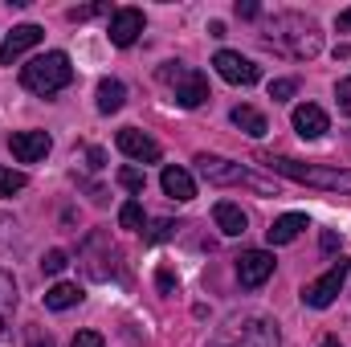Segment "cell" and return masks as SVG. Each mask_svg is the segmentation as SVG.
<instances>
[{"label": "cell", "mask_w": 351, "mask_h": 347, "mask_svg": "<svg viewBox=\"0 0 351 347\" xmlns=\"http://www.w3.org/2000/svg\"><path fill=\"white\" fill-rule=\"evenodd\" d=\"M348 274H351V261L348 258H335V261H331V270H327L323 278H315V282H306V286H302V302H306V307H315V311H327V307L335 302V294L343 290Z\"/></svg>", "instance_id": "cell-7"}, {"label": "cell", "mask_w": 351, "mask_h": 347, "mask_svg": "<svg viewBox=\"0 0 351 347\" xmlns=\"http://www.w3.org/2000/svg\"><path fill=\"white\" fill-rule=\"evenodd\" d=\"M274 254H265V250H250V254H241L237 258V282L245 286V290H258L265 286L269 278H274Z\"/></svg>", "instance_id": "cell-9"}, {"label": "cell", "mask_w": 351, "mask_h": 347, "mask_svg": "<svg viewBox=\"0 0 351 347\" xmlns=\"http://www.w3.org/2000/svg\"><path fill=\"white\" fill-rule=\"evenodd\" d=\"M12 311H16V282H12L8 270H0V331L12 319Z\"/></svg>", "instance_id": "cell-22"}, {"label": "cell", "mask_w": 351, "mask_h": 347, "mask_svg": "<svg viewBox=\"0 0 351 347\" xmlns=\"http://www.w3.org/2000/svg\"><path fill=\"white\" fill-rule=\"evenodd\" d=\"M49 147H53V139L45 131H16V135H8V152H12L16 164H37V160L49 156Z\"/></svg>", "instance_id": "cell-11"}, {"label": "cell", "mask_w": 351, "mask_h": 347, "mask_svg": "<svg viewBox=\"0 0 351 347\" xmlns=\"http://www.w3.org/2000/svg\"><path fill=\"white\" fill-rule=\"evenodd\" d=\"M70 82H74V66H70V53H62V49H49V53L33 58L29 66H21V86L41 98L66 90Z\"/></svg>", "instance_id": "cell-3"}, {"label": "cell", "mask_w": 351, "mask_h": 347, "mask_svg": "<svg viewBox=\"0 0 351 347\" xmlns=\"http://www.w3.org/2000/svg\"><path fill=\"white\" fill-rule=\"evenodd\" d=\"M29 184V176L16 172V168H0V196H12V192H21Z\"/></svg>", "instance_id": "cell-24"}, {"label": "cell", "mask_w": 351, "mask_h": 347, "mask_svg": "<svg viewBox=\"0 0 351 347\" xmlns=\"http://www.w3.org/2000/svg\"><path fill=\"white\" fill-rule=\"evenodd\" d=\"M98 12H102V4H82V8H70L66 16H70V21H90V16H98Z\"/></svg>", "instance_id": "cell-31"}, {"label": "cell", "mask_w": 351, "mask_h": 347, "mask_svg": "<svg viewBox=\"0 0 351 347\" xmlns=\"http://www.w3.org/2000/svg\"><path fill=\"white\" fill-rule=\"evenodd\" d=\"M208 347H282L278 335V323L265 319V315H250V319H233L225 323Z\"/></svg>", "instance_id": "cell-4"}, {"label": "cell", "mask_w": 351, "mask_h": 347, "mask_svg": "<svg viewBox=\"0 0 351 347\" xmlns=\"http://www.w3.org/2000/svg\"><path fill=\"white\" fill-rule=\"evenodd\" d=\"M245 135H254V139H262L265 131H269V123H265V115L258 110V106H233V115H229Z\"/></svg>", "instance_id": "cell-21"}, {"label": "cell", "mask_w": 351, "mask_h": 347, "mask_svg": "<svg viewBox=\"0 0 351 347\" xmlns=\"http://www.w3.org/2000/svg\"><path fill=\"white\" fill-rule=\"evenodd\" d=\"M114 143H119V152L127 156V160H135V164H156L164 152H160V143L152 139V135H143V131H135V127H123L119 135H114Z\"/></svg>", "instance_id": "cell-12"}, {"label": "cell", "mask_w": 351, "mask_h": 347, "mask_svg": "<svg viewBox=\"0 0 351 347\" xmlns=\"http://www.w3.org/2000/svg\"><path fill=\"white\" fill-rule=\"evenodd\" d=\"M119 225H123V229H143V204H139V200H127V204L119 208Z\"/></svg>", "instance_id": "cell-23"}, {"label": "cell", "mask_w": 351, "mask_h": 347, "mask_svg": "<svg viewBox=\"0 0 351 347\" xmlns=\"http://www.w3.org/2000/svg\"><path fill=\"white\" fill-rule=\"evenodd\" d=\"M323 250H339V237H335V233H331V229H327V233H323Z\"/></svg>", "instance_id": "cell-37"}, {"label": "cell", "mask_w": 351, "mask_h": 347, "mask_svg": "<svg viewBox=\"0 0 351 347\" xmlns=\"http://www.w3.org/2000/svg\"><path fill=\"white\" fill-rule=\"evenodd\" d=\"M78 302H82V286H78V282H58V286L45 290V307H49V311H70V307H78Z\"/></svg>", "instance_id": "cell-19"}, {"label": "cell", "mask_w": 351, "mask_h": 347, "mask_svg": "<svg viewBox=\"0 0 351 347\" xmlns=\"http://www.w3.org/2000/svg\"><path fill=\"white\" fill-rule=\"evenodd\" d=\"M335 102H339V110L351 119V78H339V86H335Z\"/></svg>", "instance_id": "cell-28"}, {"label": "cell", "mask_w": 351, "mask_h": 347, "mask_svg": "<svg viewBox=\"0 0 351 347\" xmlns=\"http://www.w3.org/2000/svg\"><path fill=\"white\" fill-rule=\"evenodd\" d=\"M41 37H45L41 25H16V29L0 41V66H12L21 53H29L33 45H41Z\"/></svg>", "instance_id": "cell-14"}, {"label": "cell", "mask_w": 351, "mask_h": 347, "mask_svg": "<svg viewBox=\"0 0 351 347\" xmlns=\"http://www.w3.org/2000/svg\"><path fill=\"white\" fill-rule=\"evenodd\" d=\"M258 12H262V8H258L254 0H245V4H237V16H241V21H254Z\"/></svg>", "instance_id": "cell-33"}, {"label": "cell", "mask_w": 351, "mask_h": 347, "mask_svg": "<svg viewBox=\"0 0 351 347\" xmlns=\"http://www.w3.org/2000/svg\"><path fill=\"white\" fill-rule=\"evenodd\" d=\"M290 123H294V131H298L302 139H319V135H327V131H331V119H327V110H323V106H315V102H302V106H294Z\"/></svg>", "instance_id": "cell-15"}, {"label": "cell", "mask_w": 351, "mask_h": 347, "mask_svg": "<svg viewBox=\"0 0 351 347\" xmlns=\"http://www.w3.org/2000/svg\"><path fill=\"white\" fill-rule=\"evenodd\" d=\"M265 45H274V49H282V53H290L298 62H311L323 49V33L302 12H278L265 25Z\"/></svg>", "instance_id": "cell-1"}, {"label": "cell", "mask_w": 351, "mask_h": 347, "mask_svg": "<svg viewBox=\"0 0 351 347\" xmlns=\"http://www.w3.org/2000/svg\"><path fill=\"white\" fill-rule=\"evenodd\" d=\"M294 90H298L294 78H278V82H269V98L274 102H286V98H294Z\"/></svg>", "instance_id": "cell-27"}, {"label": "cell", "mask_w": 351, "mask_h": 347, "mask_svg": "<svg viewBox=\"0 0 351 347\" xmlns=\"http://www.w3.org/2000/svg\"><path fill=\"white\" fill-rule=\"evenodd\" d=\"M269 172L286 176L294 184H311V188H327V192H351V168H331V164H302L290 156H258Z\"/></svg>", "instance_id": "cell-2"}, {"label": "cell", "mask_w": 351, "mask_h": 347, "mask_svg": "<svg viewBox=\"0 0 351 347\" xmlns=\"http://www.w3.org/2000/svg\"><path fill=\"white\" fill-rule=\"evenodd\" d=\"M335 25H339V33H351V8L339 12V21H335Z\"/></svg>", "instance_id": "cell-35"}, {"label": "cell", "mask_w": 351, "mask_h": 347, "mask_svg": "<svg viewBox=\"0 0 351 347\" xmlns=\"http://www.w3.org/2000/svg\"><path fill=\"white\" fill-rule=\"evenodd\" d=\"M156 282H160V290H164V294H176V274H172V270H160V274H156Z\"/></svg>", "instance_id": "cell-32"}, {"label": "cell", "mask_w": 351, "mask_h": 347, "mask_svg": "<svg viewBox=\"0 0 351 347\" xmlns=\"http://www.w3.org/2000/svg\"><path fill=\"white\" fill-rule=\"evenodd\" d=\"M143 12L139 8H119V12H110V45H119V49H127V45H135L139 41V33H143Z\"/></svg>", "instance_id": "cell-13"}, {"label": "cell", "mask_w": 351, "mask_h": 347, "mask_svg": "<svg viewBox=\"0 0 351 347\" xmlns=\"http://www.w3.org/2000/svg\"><path fill=\"white\" fill-rule=\"evenodd\" d=\"M86 160H90V168H102V164H106L102 147H86Z\"/></svg>", "instance_id": "cell-34"}, {"label": "cell", "mask_w": 351, "mask_h": 347, "mask_svg": "<svg viewBox=\"0 0 351 347\" xmlns=\"http://www.w3.org/2000/svg\"><path fill=\"white\" fill-rule=\"evenodd\" d=\"M29 347H58V344H53V335H33Z\"/></svg>", "instance_id": "cell-36"}, {"label": "cell", "mask_w": 351, "mask_h": 347, "mask_svg": "<svg viewBox=\"0 0 351 347\" xmlns=\"http://www.w3.org/2000/svg\"><path fill=\"white\" fill-rule=\"evenodd\" d=\"M119 184H123L127 192H143V188H147V176L139 172V168H131V164H127V168H119Z\"/></svg>", "instance_id": "cell-26"}, {"label": "cell", "mask_w": 351, "mask_h": 347, "mask_svg": "<svg viewBox=\"0 0 351 347\" xmlns=\"http://www.w3.org/2000/svg\"><path fill=\"white\" fill-rule=\"evenodd\" d=\"M176 229H180V225H172V221H156V229L147 233V241H164V237H172Z\"/></svg>", "instance_id": "cell-30"}, {"label": "cell", "mask_w": 351, "mask_h": 347, "mask_svg": "<svg viewBox=\"0 0 351 347\" xmlns=\"http://www.w3.org/2000/svg\"><path fill=\"white\" fill-rule=\"evenodd\" d=\"M82 265H86V274L94 282H110L119 274V254H114L106 233H90L82 241Z\"/></svg>", "instance_id": "cell-8"}, {"label": "cell", "mask_w": 351, "mask_h": 347, "mask_svg": "<svg viewBox=\"0 0 351 347\" xmlns=\"http://www.w3.org/2000/svg\"><path fill=\"white\" fill-rule=\"evenodd\" d=\"M160 82H164V86H172L176 102H180L184 110H192V106L208 102V78H204L200 70L184 66V62H164V66H160Z\"/></svg>", "instance_id": "cell-6"}, {"label": "cell", "mask_w": 351, "mask_h": 347, "mask_svg": "<svg viewBox=\"0 0 351 347\" xmlns=\"http://www.w3.org/2000/svg\"><path fill=\"white\" fill-rule=\"evenodd\" d=\"M302 229H306V213H286V217H278V221L265 229V241H269V246H290Z\"/></svg>", "instance_id": "cell-17"}, {"label": "cell", "mask_w": 351, "mask_h": 347, "mask_svg": "<svg viewBox=\"0 0 351 347\" xmlns=\"http://www.w3.org/2000/svg\"><path fill=\"white\" fill-rule=\"evenodd\" d=\"M319 347H343V344H339V339H323Z\"/></svg>", "instance_id": "cell-38"}, {"label": "cell", "mask_w": 351, "mask_h": 347, "mask_svg": "<svg viewBox=\"0 0 351 347\" xmlns=\"http://www.w3.org/2000/svg\"><path fill=\"white\" fill-rule=\"evenodd\" d=\"M213 221H217V229H221L225 237H241L245 225H250V217H245L241 204H233V200H217V204H213Z\"/></svg>", "instance_id": "cell-16"}, {"label": "cell", "mask_w": 351, "mask_h": 347, "mask_svg": "<svg viewBox=\"0 0 351 347\" xmlns=\"http://www.w3.org/2000/svg\"><path fill=\"white\" fill-rule=\"evenodd\" d=\"M160 184H164V192H168L172 200H192V196H196V180L184 172V168H176V164H168V168H164Z\"/></svg>", "instance_id": "cell-18"}, {"label": "cell", "mask_w": 351, "mask_h": 347, "mask_svg": "<svg viewBox=\"0 0 351 347\" xmlns=\"http://www.w3.org/2000/svg\"><path fill=\"white\" fill-rule=\"evenodd\" d=\"M123 102H127V86H123L119 78H102V82H98V110H102V115L123 110Z\"/></svg>", "instance_id": "cell-20"}, {"label": "cell", "mask_w": 351, "mask_h": 347, "mask_svg": "<svg viewBox=\"0 0 351 347\" xmlns=\"http://www.w3.org/2000/svg\"><path fill=\"white\" fill-rule=\"evenodd\" d=\"M66 265H70V254H66V250H49V254L41 258V274H49V278H58V274H62Z\"/></svg>", "instance_id": "cell-25"}, {"label": "cell", "mask_w": 351, "mask_h": 347, "mask_svg": "<svg viewBox=\"0 0 351 347\" xmlns=\"http://www.w3.org/2000/svg\"><path fill=\"white\" fill-rule=\"evenodd\" d=\"M213 66H217V74H221L225 82H233V86H254V82L262 78V70H258L250 58L233 53V49H221V53L213 58Z\"/></svg>", "instance_id": "cell-10"}, {"label": "cell", "mask_w": 351, "mask_h": 347, "mask_svg": "<svg viewBox=\"0 0 351 347\" xmlns=\"http://www.w3.org/2000/svg\"><path fill=\"white\" fill-rule=\"evenodd\" d=\"M70 347H106V344H102V335H98V331H78Z\"/></svg>", "instance_id": "cell-29"}, {"label": "cell", "mask_w": 351, "mask_h": 347, "mask_svg": "<svg viewBox=\"0 0 351 347\" xmlns=\"http://www.w3.org/2000/svg\"><path fill=\"white\" fill-rule=\"evenodd\" d=\"M196 168H200V176H204L208 184H250V188H258L262 196H278V184L254 176L250 168H241V164H233V160H225V156L200 152V156H196Z\"/></svg>", "instance_id": "cell-5"}]
</instances>
